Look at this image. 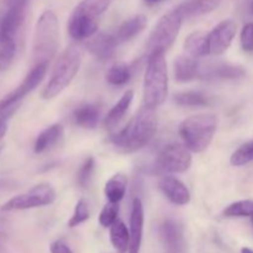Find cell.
<instances>
[{
	"label": "cell",
	"instance_id": "obj_23",
	"mask_svg": "<svg viewBox=\"0 0 253 253\" xmlns=\"http://www.w3.org/2000/svg\"><path fill=\"white\" fill-rule=\"evenodd\" d=\"M184 49L190 57L202 58L209 56V44H208V34L202 31L192 32L184 40Z\"/></svg>",
	"mask_w": 253,
	"mask_h": 253
},
{
	"label": "cell",
	"instance_id": "obj_36",
	"mask_svg": "<svg viewBox=\"0 0 253 253\" xmlns=\"http://www.w3.org/2000/svg\"><path fill=\"white\" fill-rule=\"evenodd\" d=\"M241 47L244 51L253 52V22H249L242 29Z\"/></svg>",
	"mask_w": 253,
	"mask_h": 253
},
{
	"label": "cell",
	"instance_id": "obj_44",
	"mask_svg": "<svg viewBox=\"0 0 253 253\" xmlns=\"http://www.w3.org/2000/svg\"><path fill=\"white\" fill-rule=\"evenodd\" d=\"M251 221H252V224H253V214L251 215Z\"/></svg>",
	"mask_w": 253,
	"mask_h": 253
},
{
	"label": "cell",
	"instance_id": "obj_20",
	"mask_svg": "<svg viewBox=\"0 0 253 253\" xmlns=\"http://www.w3.org/2000/svg\"><path fill=\"white\" fill-rule=\"evenodd\" d=\"M200 62L189 54L178 56L174 61V77L178 82H189L199 76Z\"/></svg>",
	"mask_w": 253,
	"mask_h": 253
},
{
	"label": "cell",
	"instance_id": "obj_7",
	"mask_svg": "<svg viewBox=\"0 0 253 253\" xmlns=\"http://www.w3.org/2000/svg\"><path fill=\"white\" fill-rule=\"evenodd\" d=\"M56 198V190L52 188V185L42 183V184L35 185L25 194L16 195L7 200L5 204H2L1 210L15 211V210H29L46 207V205H51L52 203H54Z\"/></svg>",
	"mask_w": 253,
	"mask_h": 253
},
{
	"label": "cell",
	"instance_id": "obj_25",
	"mask_svg": "<svg viewBox=\"0 0 253 253\" xmlns=\"http://www.w3.org/2000/svg\"><path fill=\"white\" fill-rule=\"evenodd\" d=\"M133 90H127L124 93V95L119 99L118 103L111 108L108 115L105 118V126L108 128H113L123 120L125 114L127 113L128 108L131 106V103L133 100Z\"/></svg>",
	"mask_w": 253,
	"mask_h": 253
},
{
	"label": "cell",
	"instance_id": "obj_14",
	"mask_svg": "<svg viewBox=\"0 0 253 253\" xmlns=\"http://www.w3.org/2000/svg\"><path fill=\"white\" fill-rule=\"evenodd\" d=\"M143 222H145L143 204L138 198H135L132 205H131L130 249H128V253H140L141 244H142Z\"/></svg>",
	"mask_w": 253,
	"mask_h": 253
},
{
	"label": "cell",
	"instance_id": "obj_8",
	"mask_svg": "<svg viewBox=\"0 0 253 253\" xmlns=\"http://www.w3.org/2000/svg\"><path fill=\"white\" fill-rule=\"evenodd\" d=\"M192 166L190 151L180 143L167 145L156 158V168L165 173H184Z\"/></svg>",
	"mask_w": 253,
	"mask_h": 253
},
{
	"label": "cell",
	"instance_id": "obj_4",
	"mask_svg": "<svg viewBox=\"0 0 253 253\" xmlns=\"http://www.w3.org/2000/svg\"><path fill=\"white\" fill-rule=\"evenodd\" d=\"M217 128L214 114H198L184 119L179 125V135L190 152L200 153L207 150Z\"/></svg>",
	"mask_w": 253,
	"mask_h": 253
},
{
	"label": "cell",
	"instance_id": "obj_13",
	"mask_svg": "<svg viewBox=\"0 0 253 253\" xmlns=\"http://www.w3.org/2000/svg\"><path fill=\"white\" fill-rule=\"evenodd\" d=\"M160 235L166 253H185V240L182 225L173 219H167L160 227Z\"/></svg>",
	"mask_w": 253,
	"mask_h": 253
},
{
	"label": "cell",
	"instance_id": "obj_18",
	"mask_svg": "<svg viewBox=\"0 0 253 253\" xmlns=\"http://www.w3.org/2000/svg\"><path fill=\"white\" fill-rule=\"evenodd\" d=\"M146 25H147V17L145 15H135L132 17H128L118 27V30L114 32V37L116 42L121 44L137 36L140 32L145 30Z\"/></svg>",
	"mask_w": 253,
	"mask_h": 253
},
{
	"label": "cell",
	"instance_id": "obj_2",
	"mask_svg": "<svg viewBox=\"0 0 253 253\" xmlns=\"http://www.w3.org/2000/svg\"><path fill=\"white\" fill-rule=\"evenodd\" d=\"M168 95V69L166 52L157 51L147 56L143 79V103L153 109L162 105Z\"/></svg>",
	"mask_w": 253,
	"mask_h": 253
},
{
	"label": "cell",
	"instance_id": "obj_16",
	"mask_svg": "<svg viewBox=\"0 0 253 253\" xmlns=\"http://www.w3.org/2000/svg\"><path fill=\"white\" fill-rule=\"evenodd\" d=\"M99 25L96 20L89 19L84 15L72 11L68 20V34L72 39L83 41V40L91 39L96 35Z\"/></svg>",
	"mask_w": 253,
	"mask_h": 253
},
{
	"label": "cell",
	"instance_id": "obj_11",
	"mask_svg": "<svg viewBox=\"0 0 253 253\" xmlns=\"http://www.w3.org/2000/svg\"><path fill=\"white\" fill-rule=\"evenodd\" d=\"M246 74L244 67L226 62H208L200 63L198 78L205 81H235Z\"/></svg>",
	"mask_w": 253,
	"mask_h": 253
},
{
	"label": "cell",
	"instance_id": "obj_42",
	"mask_svg": "<svg viewBox=\"0 0 253 253\" xmlns=\"http://www.w3.org/2000/svg\"><path fill=\"white\" fill-rule=\"evenodd\" d=\"M2 148H4V145H2V143H0V152L2 151Z\"/></svg>",
	"mask_w": 253,
	"mask_h": 253
},
{
	"label": "cell",
	"instance_id": "obj_29",
	"mask_svg": "<svg viewBox=\"0 0 253 253\" xmlns=\"http://www.w3.org/2000/svg\"><path fill=\"white\" fill-rule=\"evenodd\" d=\"M131 78H132V67L123 63V62H118L114 66H111L106 73L108 83L115 86L125 85L130 82Z\"/></svg>",
	"mask_w": 253,
	"mask_h": 253
},
{
	"label": "cell",
	"instance_id": "obj_1",
	"mask_svg": "<svg viewBox=\"0 0 253 253\" xmlns=\"http://www.w3.org/2000/svg\"><path fill=\"white\" fill-rule=\"evenodd\" d=\"M157 126L158 120L155 110L142 106L123 130L111 136L110 141L121 152H135L152 140L157 132Z\"/></svg>",
	"mask_w": 253,
	"mask_h": 253
},
{
	"label": "cell",
	"instance_id": "obj_24",
	"mask_svg": "<svg viewBox=\"0 0 253 253\" xmlns=\"http://www.w3.org/2000/svg\"><path fill=\"white\" fill-rule=\"evenodd\" d=\"M127 189V177L124 173H116L106 182L104 194L109 203L119 204L124 199Z\"/></svg>",
	"mask_w": 253,
	"mask_h": 253
},
{
	"label": "cell",
	"instance_id": "obj_39",
	"mask_svg": "<svg viewBox=\"0 0 253 253\" xmlns=\"http://www.w3.org/2000/svg\"><path fill=\"white\" fill-rule=\"evenodd\" d=\"M145 1L147 2V4H150V5H153V4H158V2L163 1V0H145Z\"/></svg>",
	"mask_w": 253,
	"mask_h": 253
},
{
	"label": "cell",
	"instance_id": "obj_21",
	"mask_svg": "<svg viewBox=\"0 0 253 253\" xmlns=\"http://www.w3.org/2000/svg\"><path fill=\"white\" fill-rule=\"evenodd\" d=\"M63 135L64 128L61 124H53V125L46 127L36 137L34 145L35 153H42L53 147L54 145H57L63 138Z\"/></svg>",
	"mask_w": 253,
	"mask_h": 253
},
{
	"label": "cell",
	"instance_id": "obj_38",
	"mask_svg": "<svg viewBox=\"0 0 253 253\" xmlns=\"http://www.w3.org/2000/svg\"><path fill=\"white\" fill-rule=\"evenodd\" d=\"M49 251L51 253H73L71 249L62 241L52 242L51 246H49Z\"/></svg>",
	"mask_w": 253,
	"mask_h": 253
},
{
	"label": "cell",
	"instance_id": "obj_19",
	"mask_svg": "<svg viewBox=\"0 0 253 253\" xmlns=\"http://www.w3.org/2000/svg\"><path fill=\"white\" fill-rule=\"evenodd\" d=\"M222 0H185L177 6L184 19L209 14L220 6Z\"/></svg>",
	"mask_w": 253,
	"mask_h": 253
},
{
	"label": "cell",
	"instance_id": "obj_43",
	"mask_svg": "<svg viewBox=\"0 0 253 253\" xmlns=\"http://www.w3.org/2000/svg\"><path fill=\"white\" fill-rule=\"evenodd\" d=\"M10 1V4H12V2H15V1H19V0H9Z\"/></svg>",
	"mask_w": 253,
	"mask_h": 253
},
{
	"label": "cell",
	"instance_id": "obj_41",
	"mask_svg": "<svg viewBox=\"0 0 253 253\" xmlns=\"http://www.w3.org/2000/svg\"><path fill=\"white\" fill-rule=\"evenodd\" d=\"M250 11L253 15V0H251V4H250Z\"/></svg>",
	"mask_w": 253,
	"mask_h": 253
},
{
	"label": "cell",
	"instance_id": "obj_34",
	"mask_svg": "<svg viewBox=\"0 0 253 253\" xmlns=\"http://www.w3.org/2000/svg\"><path fill=\"white\" fill-rule=\"evenodd\" d=\"M119 215V204L115 203H108L99 215V224L103 227H111L118 221Z\"/></svg>",
	"mask_w": 253,
	"mask_h": 253
},
{
	"label": "cell",
	"instance_id": "obj_9",
	"mask_svg": "<svg viewBox=\"0 0 253 253\" xmlns=\"http://www.w3.org/2000/svg\"><path fill=\"white\" fill-rule=\"evenodd\" d=\"M47 68H48V63H42L34 66L31 68V71L27 73V76L25 77L24 81L16 86L12 91H10L7 95H5L4 98L0 100V109H5L7 106L12 105H20L22 99L27 95V94L31 93L42 81H43L44 76L47 73Z\"/></svg>",
	"mask_w": 253,
	"mask_h": 253
},
{
	"label": "cell",
	"instance_id": "obj_17",
	"mask_svg": "<svg viewBox=\"0 0 253 253\" xmlns=\"http://www.w3.org/2000/svg\"><path fill=\"white\" fill-rule=\"evenodd\" d=\"M118 46L119 43L116 42L114 34H105V32L95 35L86 42L88 51L100 61L110 59L115 54Z\"/></svg>",
	"mask_w": 253,
	"mask_h": 253
},
{
	"label": "cell",
	"instance_id": "obj_12",
	"mask_svg": "<svg viewBox=\"0 0 253 253\" xmlns=\"http://www.w3.org/2000/svg\"><path fill=\"white\" fill-rule=\"evenodd\" d=\"M26 9L27 0H19L10 4L9 9L0 19V34L10 39H15L25 21Z\"/></svg>",
	"mask_w": 253,
	"mask_h": 253
},
{
	"label": "cell",
	"instance_id": "obj_31",
	"mask_svg": "<svg viewBox=\"0 0 253 253\" xmlns=\"http://www.w3.org/2000/svg\"><path fill=\"white\" fill-rule=\"evenodd\" d=\"M253 214V202L252 200H240L232 203L224 210V215L226 217H246Z\"/></svg>",
	"mask_w": 253,
	"mask_h": 253
},
{
	"label": "cell",
	"instance_id": "obj_6",
	"mask_svg": "<svg viewBox=\"0 0 253 253\" xmlns=\"http://www.w3.org/2000/svg\"><path fill=\"white\" fill-rule=\"evenodd\" d=\"M183 20L184 17L178 11L177 7L170 10L169 12L165 14L158 20L148 37L147 44H146L147 56L157 51L166 52L174 43L180 27H182Z\"/></svg>",
	"mask_w": 253,
	"mask_h": 253
},
{
	"label": "cell",
	"instance_id": "obj_26",
	"mask_svg": "<svg viewBox=\"0 0 253 253\" xmlns=\"http://www.w3.org/2000/svg\"><path fill=\"white\" fill-rule=\"evenodd\" d=\"M110 241L119 253H126L130 249V231L121 220L110 227Z\"/></svg>",
	"mask_w": 253,
	"mask_h": 253
},
{
	"label": "cell",
	"instance_id": "obj_27",
	"mask_svg": "<svg viewBox=\"0 0 253 253\" xmlns=\"http://www.w3.org/2000/svg\"><path fill=\"white\" fill-rule=\"evenodd\" d=\"M111 0H82L73 11L84 15L89 19L96 20L101 14L108 10Z\"/></svg>",
	"mask_w": 253,
	"mask_h": 253
},
{
	"label": "cell",
	"instance_id": "obj_40",
	"mask_svg": "<svg viewBox=\"0 0 253 253\" xmlns=\"http://www.w3.org/2000/svg\"><path fill=\"white\" fill-rule=\"evenodd\" d=\"M241 253H253V250L249 249V247H244V249L241 250Z\"/></svg>",
	"mask_w": 253,
	"mask_h": 253
},
{
	"label": "cell",
	"instance_id": "obj_3",
	"mask_svg": "<svg viewBox=\"0 0 253 253\" xmlns=\"http://www.w3.org/2000/svg\"><path fill=\"white\" fill-rule=\"evenodd\" d=\"M59 44V24L56 14L46 10L39 17L32 40L34 66L48 63L57 53Z\"/></svg>",
	"mask_w": 253,
	"mask_h": 253
},
{
	"label": "cell",
	"instance_id": "obj_22",
	"mask_svg": "<svg viewBox=\"0 0 253 253\" xmlns=\"http://www.w3.org/2000/svg\"><path fill=\"white\" fill-rule=\"evenodd\" d=\"M100 118V109L95 104H83L72 114L74 124L83 128L96 127Z\"/></svg>",
	"mask_w": 253,
	"mask_h": 253
},
{
	"label": "cell",
	"instance_id": "obj_35",
	"mask_svg": "<svg viewBox=\"0 0 253 253\" xmlns=\"http://www.w3.org/2000/svg\"><path fill=\"white\" fill-rule=\"evenodd\" d=\"M94 168H95V160L93 157L86 158L83 165L81 166V168L78 170L77 180H78V184L82 188H86L89 185V183L91 180V175L94 173Z\"/></svg>",
	"mask_w": 253,
	"mask_h": 253
},
{
	"label": "cell",
	"instance_id": "obj_28",
	"mask_svg": "<svg viewBox=\"0 0 253 253\" xmlns=\"http://www.w3.org/2000/svg\"><path fill=\"white\" fill-rule=\"evenodd\" d=\"M174 103L178 106H192V108H200V106L210 105V98L202 91L188 90L180 91L174 95Z\"/></svg>",
	"mask_w": 253,
	"mask_h": 253
},
{
	"label": "cell",
	"instance_id": "obj_30",
	"mask_svg": "<svg viewBox=\"0 0 253 253\" xmlns=\"http://www.w3.org/2000/svg\"><path fill=\"white\" fill-rule=\"evenodd\" d=\"M15 53H16L15 39H10L0 34V72L9 68L14 61Z\"/></svg>",
	"mask_w": 253,
	"mask_h": 253
},
{
	"label": "cell",
	"instance_id": "obj_37",
	"mask_svg": "<svg viewBox=\"0 0 253 253\" xmlns=\"http://www.w3.org/2000/svg\"><path fill=\"white\" fill-rule=\"evenodd\" d=\"M19 106L20 105H12L5 109H0V140L4 137L7 131V121L19 109Z\"/></svg>",
	"mask_w": 253,
	"mask_h": 253
},
{
	"label": "cell",
	"instance_id": "obj_10",
	"mask_svg": "<svg viewBox=\"0 0 253 253\" xmlns=\"http://www.w3.org/2000/svg\"><path fill=\"white\" fill-rule=\"evenodd\" d=\"M237 32L236 21L231 19L222 20L208 34L209 54L220 56L225 53L231 46Z\"/></svg>",
	"mask_w": 253,
	"mask_h": 253
},
{
	"label": "cell",
	"instance_id": "obj_33",
	"mask_svg": "<svg viewBox=\"0 0 253 253\" xmlns=\"http://www.w3.org/2000/svg\"><path fill=\"white\" fill-rule=\"evenodd\" d=\"M90 217V211H89V205L85 199L78 200L74 208V212L72 215L71 220L68 221L69 227H77L81 224L85 222Z\"/></svg>",
	"mask_w": 253,
	"mask_h": 253
},
{
	"label": "cell",
	"instance_id": "obj_15",
	"mask_svg": "<svg viewBox=\"0 0 253 253\" xmlns=\"http://www.w3.org/2000/svg\"><path fill=\"white\" fill-rule=\"evenodd\" d=\"M160 190L166 198L178 207H184L190 203V192L183 182L170 175L161 178L158 183Z\"/></svg>",
	"mask_w": 253,
	"mask_h": 253
},
{
	"label": "cell",
	"instance_id": "obj_5",
	"mask_svg": "<svg viewBox=\"0 0 253 253\" xmlns=\"http://www.w3.org/2000/svg\"><path fill=\"white\" fill-rule=\"evenodd\" d=\"M81 67V52L76 46H69L59 54L48 83L42 90L43 99H53L71 84Z\"/></svg>",
	"mask_w": 253,
	"mask_h": 253
},
{
	"label": "cell",
	"instance_id": "obj_32",
	"mask_svg": "<svg viewBox=\"0 0 253 253\" xmlns=\"http://www.w3.org/2000/svg\"><path fill=\"white\" fill-rule=\"evenodd\" d=\"M250 162H253V141L237 148L230 157V163L234 167H241Z\"/></svg>",
	"mask_w": 253,
	"mask_h": 253
}]
</instances>
